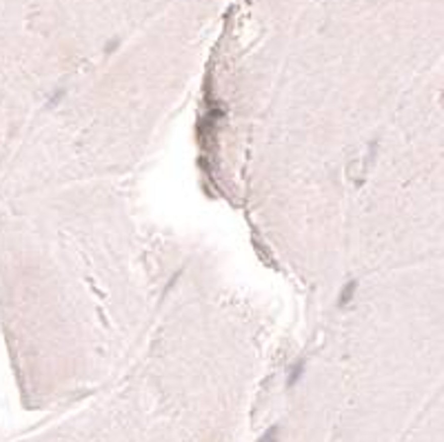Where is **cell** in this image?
<instances>
[{
    "label": "cell",
    "mask_w": 444,
    "mask_h": 442,
    "mask_svg": "<svg viewBox=\"0 0 444 442\" xmlns=\"http://www.w3.org/2000/svg\"><path fill=\"white\" fill-rule=\"evenodd\" d=\"M302 374H305V360H298V362L291 367V371H289V378H287V385L289 387H293L298 380L302 378Z\"/></svg>",
    "instance_id": "2"
},
{
    "label": "cell",
    "mask_w": 444,
    "mask_h": 442,
    "mask_svg": "<svg viewBox=\"0 0 444 442\" xmlns=\"http://www.w3.org/2000/svg\"><path fill=\"white\" fill-rule=\"evenodd\" d=\"M355 289H358V282H355V280H349L347 284H344V289L340 291V300H338V305H340V307L349 305V302L353 300V293H355Z\"/></svg>",
    "instance_id": "1"
},
{
    "label": "cell",
    "mask_w": 444,
    "mask_h": 442,
    "mask_svg": "<svg viewBox=\"0 0 444 442\" xmlns=\"http://www.w3.org/2000/svg\"><path fill=\"white\" fill-rule=\"evenodd\" d=\"M276 435H278V427H271L258 442H276Z\"/></svg>",
    "instance_id": "3"
}]
</instances>
